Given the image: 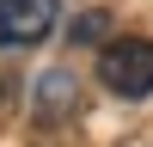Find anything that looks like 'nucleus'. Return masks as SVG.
I'll list each match as a JSON object with an SVG mask.
<instances>
[{"label":"nucleus","mask_w":153,"mask_h":147,"mask_svg":"<svg viewBox=\"0 0 153 147\" xmlns=\"http://www.w3.org/2000/svg\"><path fill=\"white\" fill-rule=\"evenodd\" d=\"M98 80L110 98H153V37H117L98 55Z\"/></svg>","instance_id":"nucleus-1"},{"label":"nucleus","mask_w":153,"mask_h":147,"mask_svg":"<svg viewBox=\"0 0 153 147\" xmlns=\"http://www.w3.org/2000/svg\"><path fill=\"white\" fill-rule=\"evenodd\" d=\"M61 0H0V49H31L55 31Z\"/></svg>","instance_id":"nucleus-2"}]
</instances>
